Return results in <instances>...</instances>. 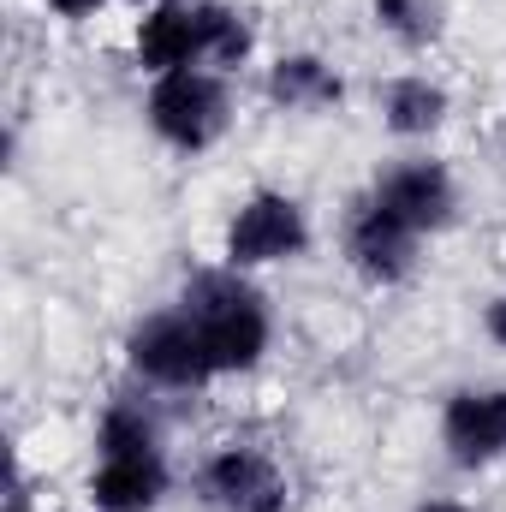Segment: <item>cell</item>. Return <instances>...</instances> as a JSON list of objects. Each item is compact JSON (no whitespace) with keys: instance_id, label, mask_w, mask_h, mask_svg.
<instances>
[{"instance_id":"obj_17","label":"cell","mask_w":506,"mask_h":512,"mask_svg":"<svg viewBox=\"0 0 506 512\" xmlns=\"http://www.w3.org/2000/svg\"><path fill=\"white\" fill-rule=\"evenodd\" d=\"M6 512H60V507H48V501H30V495H12V501H6Z\"/></svg>"},{"instance_id":"obj_2","label":"cell","mask_w":506,"mask_h":512,"mask_svg":"<svg viewBox=\"0 0 506 512\" xmlns=\"http://www.w3.org/2000/svg\"><path fill=\"white\" fill-rule=\"evenodd\" d=\"M173 304L197 322V334L209 346V364H215V382L256 376L268 364V352H274V304L256 286V274H239L227 262L191 268L179 280Z\"/></svg>"},{"instance_id":"obj_3","label":"cell","mask_w":506,"mask_h":512,"mask_svg":"<svg viewBox=\"0 0 506 512\" xmlns=\"http://www.w3.org/2000/svg\"><path fill=\"white\" fill-rule=\"evenodd\" d=\"M233 114H239L233 78L215 72V66L161 72V78H149V90H143V126H149V137H155L161 149L185 155V161L209 155V149L233 131Z\"/></svg>"},{"instance_id":"obj_7","label":"cell","mask_w":506,"mask_h":512,"mask_svg":"<svg viewBox=\"0 0 506 512\" xmlns=\"http://www.w3.org/2000/svg\"><path fill=\"white\" fill-rule=\"evenodd\" d=\"M364 197H376L387 215H399V221H405L411 233H423V239L453 233L459 215H465L459 173H453L441 155H429V149H411V155L387 161L376 179L364 185Z\"/></svg>"},{"instance_id":"obj_5","label":"cell","mask_w":506,"mask_h":512,"mask_svg":"<svg viewBox=\"0 0 506 512\" xmlns=\"http://www.w3.org/2000/svg\"><path fill=\"white\" fill-rule=\"evenodd\" d=\"M120 358H126V376L143 393H209L215 387V364H209V346L197 334V322L179 310V304H161V310H143L120 340Z\"/></svg>"},{"instance_id":"obj_10","label":"cell","mask_w":506,"mask_h":512,"mask_svg":"<svg viewBox=\"0 0 506 512\" xmlns=\"http://www.w3.org/2000/svg\"><path fill=\"white\" fill-rule=\"evenodd\" d=\"M173 495L167 447H102L84 477L90 512H161Z\"/></svg>"},{"instance_id":"obj_6","label":"cell","mask_w":506,"mask_h":512,"mask_svg":"<svg viewBox=\"0 0 506 512\" xmlns=\"http://www.w3.org/2000/svg\"><path fill=\"white\" fill-rule=\"evenodd\" d=\"M191 495L203 512H292V477L262 441L227 435L197 459Z\"/></svg>"},{"instance_id":"obj_8","label":"cell","mask_w":506,"mask_h":512,"mask_svg":"<svg viewBox=\"0 0 506 512\" xmlns=\"http://www.w3.org/2000/svg\"><path fill=\"white\" fill-rule=\"evenodd\" d=\"M423 233H411L399 215H387L376 197H358L352 209H346V221H340V256H346V268L364 280V286H376V292H399V286H411L417 280V268H423Z\"/></svg>"},{"instance_id":"obj_16","label":"cell","mask_w":506,"mask_h":512,"mask_svg":"<svg viewBox=\"0 0 506 512\" xmlns=\"http://www.w3.org/2000/svg\"><path fill=\"white\" fill-rule=\"evenodd\" d=\"M411 512H483L477 501H465V495H423Z\"/></svg>"},{"instance_id":"obj_15","label":"cell","mask_w":506,"mask_h":512,"mask_svg":"<svg viewBox=\"0 0 506 512\" xmlns=\"http://www.w3.org/2000/svg\"><path fill=\"white\" fill-rule=\"evenodd\" d=\"M42 6H48L60 24H90V18H102L114 0H42Z\"/></svg>"},{"instance_id":"obj_13","label":"cell","mask_w":506,"mask_h":512,"mask_svg":"<svg viewBox=\"0 0 506 512\" xmlns=\"http://www.w3.org/2000/svg\"><path fill=\"white\" fill-rule=\"evenodd\" d=\"M370 24L387 48L417 60V54H435L447 42L453 12H447V0H370Z\"/></svg>"},{"instance_id":"obj_14","label":"cell","mask_w":506,"mask_h":512,"mask_svg":"<svg viewBox=\"0 0 506 512\" xmlns=\"http://www.w3.org/2000/svg\"><path fill=\"white\" fill-rule=\"evenodd\" d=\"M477 328H483V340H489L495 352H506V292L483 298V310H477Z\"/></svg>"},{"instance_id":"obj_4","label":"cell","mask_w":506,"mask_h":512,"mask_svg":"<svg viewBox=\"0 0 506 512\" xmlns=\"http://www.w3.org/2000/svg\"><path fill=\"white\" fill-rule=\"evenodd\" d=\"M310 251H316L310 203L286 185H251L221 221V262L239 274L286 268V262H304Z\"/></svg>"},{"instance_id":"obj_12","label":"cell","mask_w":506,"mask_h":512,"mask_svg":"<svg viewBox=\"0 0 506 512\" xmlns=\"http://www.w3.org/2000/svg\"><path fill=\"white\" fill-rule=\"evenodd\" d=\"M376 120L393 143H429L453 120V90L435 72H423V66L387 72L376 84Z\"/></svg>"},{"instance_id":"obj_11","label":"cell","mask_w":506,"mask_h":512,"mask_svg":"<svg viewBox=\"0 0 506 512\" xmlns=\"http://www.w3.org/2000/svg\"><path fill=\"white\" fill-rule=\"evenodd\" d=\"M262 102L292 120H322L346 108V72L322 48H286L262 66Z\"/></svg>"},{"instance_id":"obj_9","label":"cell","mask_w":506,"mask_h":512,"mask_svg":"<svg viewBox=\"0 0 506 512\" xmlns=\"http://www.w3.org/2000/svg\"><path fill=\"white\" fill-rule=\"evenodd\" d=\"M435 441L453 471L506 465V382H465L435 411Z\"/></svg>"},{"instance_id":"obj_1","label":"cell","mask_w":506,"mask_h":512,"mask_svg":"<svg viewBox=\"0 0 506 512\" xmlns=\"http://www.w3.org/2000/svg\"><path fill=\"white\" fill-rule=\"evenodd\" d=\"M256 60V18L239 0H149L131 18V66L143 78L215 66L239 78Z\"/></svg>"}]
</instances>
